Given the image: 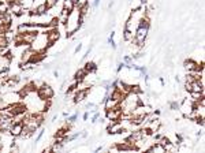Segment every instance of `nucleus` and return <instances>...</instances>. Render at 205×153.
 Instances as JSON below:
<instances>
[{
	"mask_svg": "<svg viewBox=\"0 0 205 153\" xmlns=\"http://www.w3.org/2000/svg\"><path fill=\"white\" fill-rule=\"evenodd\" d=\"M36 93H37V96L40 97V100H42V101H45V100H52L54 98V96H55V90L52 88H51L49 85H41V86H39V88L36 89Z\"/></svg>",
	"mask_w": 205,
	"mask_h": 153,
	"instance_id": "1",
	"label": "nucleus"
},
{
	"mask_svg": "<svg viewBox=\"0 0 205 153\" xmlns=\"http://www.w3.org/2000/svg\"><path fill=\"white\" fill-rule=\"evenodd\" d=\"M179 111L183 115V118H187L191 112L194 111V101L191 98H183V100L179 103Z\"/></svg>",
	"mask_w": 205,
	"mask_h": 153,
	"instance_id": "2",
	"label": "nucleus"
},
{
	"mask_svg": "<svg viewBox=\"0 0 205 153\" xmlns=\"http://www.w3.org/2000/svg\"><path fill=\"white\" fill-rule=\"evenodd\" d=\"M122 114H123V108H122V105H120V104H118L116 107H113V108L107 109V111H105V119H107V120H110V122L111 120L119 122V119H120Z\"/></svg>",
	"mask_w": 205,
	"mask_h": 153,
	"instance_id": "3",
	"label": "nucleus"
},
{
	"mask_svg": "<svg viewBox=\"0 0 205 153\" xmlns=\"http://www.w3.org/2000/svg\"><path fill=\"white\" fill-rule=\"evenodd\" d=\"M45 36H47V40H48V47H51V45H54L55 42L57 41L60 38V33L59 30H57V27H54V29H48V32L45 33Z\"/></svg>",
	"mask_w": 205,
	"mask_h": 153,
	"instance_id": "4",
	"label": "nucleus"
},
{
	"mask_svg": "<svg viewBox=\"0 0 205 153\" xmlns=\"http://www.w3.org/2000/svg\"><path fill=\"white\" fill-rule=\"evenodd\" d=\"M22 129H23V123H22V120L14 122V123L11 124V127H10V134H11L12 138H18V137H21Z\"/></svg>",
	"mask_w": 205,
	"mask_h": 153,
	"instance_id": "5",
	"label": "nucleus"
},
{
	"mask_svg": "<svg viewBox=\"0 0 205 153\" xmlns=\"http://www.w3.org/2000/svg\"><path fill=\"white\" fill-rule=\"evenodd\" d=\"M183 67L186 71H193V70H197V68H198V63H197L196 60L189 58V59H186L183 62Z\"/></svg>",
	"mask_w": 205,
	"mask_h": 153,
	"instance_id": "6",
	"label": "nucleus"
},
{
	"mask_svg": "<svg viewBox=\"0 0 205 153\" xmlns=\"http://www.w3.org/2000/svg\"><path fill=\"white\" fill-rule=\"evenodd\" d=\"M33 52H34V51H33L30 47L25 48V51L22 52V56H21V63H29L30 59H32Z\"/></svg>",
	"mask_w": 205,
	"mask_h": 153,
	"instance_id": "7",
	"label": "nucleus"
},
{
	"mask_svg": "<svg viewBox=\"0 0 205 153\" xmlns=\"http://www.w3.org/2000/svg\"><path fill=\"white\" fill-rule=\"evenodd\" d=\"M89 75V74H88V71L85 70V68H79V70L77 71V73H75V75H74V80L77 81V82H81V81H83V80H86V76Z\"/></svg>",
	"mask_w": 205,
	"mask_h": 153,
	"instance_id": "8",
	"label": "nucleus"
},
{
	"mask_svg": "<svg viewBox=\"0 0 205 153\" xmlns=\"http://www.w3.org/2000/svg\"><path fill=\"white\" fill-rule=\"evenodd\" d=\"M146 152H160V153H164L166 152V149H164V146L160 144V142H155V144L152 145L151 148H146Z\"/></svg>",
	"mask_w": 205,
	"mask_h": 153,
	"instance_id": "9",
	"label": "nucleus"
},
{
	"mask_svg": "<svg viewBox=\"0 0 205 153\" xmlns=\"http://www.w3.org/2000/svg\"><path fill=\"white\" fill-rule=\"evenodd\" d=\"M118 101H115L113 98H111V97H108V98H105L104 101H103V107H104V109L107 111V109H111V108H113V107H116L118 105Z\"/></svg>",
	"mask_w": 205,
	"mask_h": 153,
	"instance_id": "10",
	"label": "nucleus"
},
{
	"mask_svg": "<svg viewBox=\"0 0 205 153\" xmlns=\"http://www.w3.org/2000/svg\"><path fill=\"white\" fill-rule=\"evenodd\" d=\"M34 10H36V12H37L39 17H44V15H47V12H48V8H47V6H45L44 2L40 3V4H37Z\"/></svg>",
	"mask_w": 205,
	"mask_h": 153,
	"instance_id": "11",
	"label": "nucleus"
},
{
	"mask_svg": "<svg viewBox=\"0 0 205 153\" xmlns=\"http://www.w3.org/2000/svg\"><path fill=\"white\" fill-rule=\"evenodd\" d=\"M134 37V32H131V29H125L123 27V36H122V40L126 42H130Z\"/></svg>",
	"mask_w": 205,
	"mask_h": 153,
	"instance_id": "12",
	"label": "nucleus"
},
{
	"mask_svg": "<svg viewBox=\"0 0 205 153\" xmlns=\"http://www.w3.org/2000/svg\"><path fill=\"white\" fill-rule=\"evenodd\" d=\"M63 8L67 10L68 12H71L74 8V0H63Z\"/></svg>",
	"mask_w": 205,
	"mask_h": 153,
	"instance_id": "13",
	"label": "nucleus"
},
{
	"mask_svg": "<svg viewBox=\"0 0 205 153\" xmlns=\"http://www.w3.org/2000/svg\"><path fill=\"white\" fill-rule=\"evenodd\" d=\"M83 68L88 71V74L89 73H96V71H97V66H96L95 62H88L86 64L83 66Z\"/></svg>",
	"mask_w": 205,
	"mask_h": 153,
	"instance_id": "14",
	"label": "nucleus"
},
{
	"mask_svg": "<svg viewBox=\"0 0 205 153\" xmlns=\"http://www.w3.org/2000/svg\"><path fill=\"white\" fill-rule=\"evenodd\" d=\"M78 12H79V15H82V17H86V14L89 12V4L88 3L81 4V7L78 8Z\"/></svg>",
	"mask_w": 205,
	"mask_h": 153,
	"instance_id": "15",
	"label": "nucleus"
},
{
	"mask_svg": "<svg viewBox=\"0 0 205 153\" xmlns=\"http://www.w3.org/2000/svg\"><path fill=\"white\" fill-rule=\"evenodd\" d=\"M19 4H21L25 10H30L33 7V4H34V0H21Z\"/></svg>",
	"mask_w": 205,
	"mask_h": 153,
	"instance_id": "16",
	"label": "nucleus"
},
{
	"mask_svg": "<svg viewBox=\"0 0 205 153\" xmlns=\"http://www.w3.org/2000/svg\"><path fill=\"white\" fill-rule=\"evenodd\" d=\"M190 97H191V100L193 101H197V100H200L201 97H205V93H200V92H190Z\"/></svg>",
	"mask_w": 205,
	"mask_h": 153,
	"instance_id": "17",
	"label": "nucleus"
},
{
	"mask_svg": "<svg viewBox=\"0 0 205 153\" xmlns=\"http://www.w3.org/2000/svg\"><path fill=\"white\" fill-rule=\"evenodd\" d=\"M113 37H115V32H111L110 33V37H108V44L112 47V49H116V42H115V40H113Z\"/></svg>",
	"mask_w": 205,
	"mask_h": 153,
	"instance_id": "18",
	"label": "nucleus"
},
{
	"mask_svg": "<svg viewBox=\"0 0 205 153\" xmlns=\"http://www.w3.org/2000/svg\"><path fill=\"white\" fill-rule=\"evenodd\" d=\"M123 63L126 64V68H131V64H133V59H131V56H129V55L123 56Z\"/></svg>",
	"mask_w": 205,
	"mask_h": 153,
	"instance_id": "19",
	"label": "nucleus"
},
{
	"mask_svg": "<svg viewBox=\"0 0 205 153\" xmlns=\"http://www.w3.org/2000/svg\"><path fill=\"white\" fill-rule=\"evenodd\" d=\"M77 119H78V112H75V114H73V115H68L67 118H66V122H67V123H73V124H74Z\"/></svg>",
	"mask_w": 205,
	"mask_h": 153,
	"instance_id": "20",
	"label": "nucleus"
},
{
	"mask_svg": "<svg viewBox=\"0 0 205 153\" xmlns=\"http://www.w3.org/2000/svg\"><path fill=\"white\" fill-rule=\"evenodd\" d=\"M57 2H59V0H44V3H45V6H47L48 10L54 8V7L57 4Z\"/></svg>",
	"mask_w": 205,
	"mask_h": 153,
	"instance_id": "21",
	"label": "nucleus"
},
{
	"mask_svg": "<svg viewBox=\"0 0 205 153\" xmlns=\"http://www.w3.org/2000/svg\"><path fill=\"white\" fill-rule=\"evenodd\" d=\"M78 137H81V133H79V131L74 133V134H70V136L67 134V136H66V138H67V142H73V141H75Z\"/></svg>",
	"mask_w": 205,
	"mask_h": 153,
	"instance_id": "22",
	"label": "nucleus"
},
{
	"mask_svg": "<svg viewBox=\"0 0 205 153\" xmlns=\"http://www.w3.org/2000/svg\"><path fill=\"white\" fill-rule=\"evenodd\" d=\"M37 133H39V134H37V137H36V139H34V142H40L41 141V138H42V136H44V133H45V129L44 127H40L39 130H37Z\"/></svg>",
	"mask_w": 205,
	"mask_h": 153,
	"instance_id": "23",
	"label": "nucleus"
},
{
	"mask_svg": "<svg viewBox=\"0 0 205 153\" xmlns=\"http://www.w3.org/2000/svg\"><path fill=\"white\" fill-rule=\"evenodd\" d=\"M168 105H169V109H171V111H178V108H179V101L172 100V101H169V103H168Z\"/></svg>",
	"mask_w": 205,
	"mask_h": 153,
	"instance_id": "24",
	"label": "nucleus"
},
{
	"mask_svg": "<svg viewBox=\"0 0 205 153\" xmlns=\"http://www.w3.org/2000/svg\"><path fill=\"white\" fill-rule=\"evenodd\" d=\"M101 115H100V111H93V115H92V118H90V122H92V123H96V122L98 120V118H100Z\"/></svg>",
	"mask_w": 205,
	"mask_h": 153,
	"instance_id": "25",
	"label": "nucleus"
},
{
	"mask_svg": "<svg viewBox=\"0 0 205 153\" xmlns=\"http://www.w3.org/2000/svg\"><path fill=\"white\" fill-rule=\"evenodd\" d=\"M123 68H126V64H125V63H123V62H119L118 63V67H116V73H120V71H122L123 70Z\"/></svg>",
	"mask_w": 205,
	"mask_h": 153,
	"instance_id": "26",
	"label": "nucleus"
},
{
	"mask_svg": "<svg viewBox=\"0 0 205 153\" xmlns=\"http://www.w3.org/2000/svg\"><path fill=\"white\" fill-rule=\"evenodd\" d=\"M142 56H144L142 52H135L134 55H131V59H133V60H137V59H141Z\"/></svg>",
	"mask_w": 205,
	"mask_h": 153,
	"instance_id": "27",
	"label": "nucleus"
},
{
	"mask_svg": "<svg viewBox=\"0 0 205 153\" xmlns=\"http://www.w3.org/2000/svg\"><path fill=\"white\" fill-rule=\"evenodd\" d=\"M100 2L101 0H95V2H93V4H92V7H93V10H96L98 7V4H100Z\"/></svg>",
	"mask_w": 205,
	"mask_h": 153,
	"instance_id": "28",
	"label": "nucleus"
},
{
	"mask_svg": "<svg viewBox=\"0 0 205 153\" xmlns=\"http://www.w3.org/2000/svg\"><path fill=\"white\" fill-rule=\"evenodd\" d=\"M81 49H82V44H78L77 47H75V49H74V53H78Z\"/></svg>",
	"mask_w": 205,
	"mask_h": 153,
	"instance_id": "29",
	"label": "nucleus"
},
{
	"mask_svg": "<svg viewBox=\"0 0 205 153\" xmlns=\"http://www.w3.org/2000/svg\"><path fill=\"white\" fill-rule=\"evenodd\" d=\"M82 119H83V120H88V119H89V111H86L85 114L82 115Z\"/></svg>",
	"mask_w": 205,
	"mask_h": 153,
	"instance_id": "30",
	"label": "nucleus"
},
{
	"mask_svg": "<svg viewBox=\"0 0 205 153\" xmlns=\"http://www.w3.org/2000/svg\"><path fill=\"white\" fill-rule=\"evenodd\" d=\"M81 137H83V138H86V137H88V133L85 131V130H83V133H81Z\"/></svg>",
	"mask_w": 205,
	"mask_h": 153,
	"instance_id": "31",
	"label": "nucleus"
},
{
	"mask_svg": "<svg viewBox=\"0 0 205 153\" xmlns=\"http://www.w3.org/2000/svg\"><path fill=\"white\" fill-rule=\"evenodd\" d=\"M54 75L56 76V78H59V75H60V74H59V71H57V70H55V71H54Z\"/></svg>",
	"mask_w": 205,
	"mask_h": 153,
	"instance_id": "32",
	"label": "nucleus"
},
{
	"mask_svg": "<svg viewBox=\"0 0 205 153\" xmlns=\"http://www.w3.org/2000/svg\"><path fill=\"white\" fill-rule=\"evenodd\" d=\"M100 150H103V146H98V148H96V149H95V152H100Z\"/></svg>",
	"mask_w": 205,
	"mask_h": 153,
	"instance_id": "33",
	"label": "nucleus"
},
{
	"mask_svg": "<svg viewBox=\"0 0 205 153\" xmlns=\"http://www.w3.org/2000/svg\"><path fill=\"white\" fill-rule=\"evenodd\" d=\"M12 2H14V0H4V3L6 4H10V3H12Z\"/></svg>",
	"mask_w": 205,
	"mask_h": 153,
	"instance_id": "34",
	"label": "nucleus"
},
{
	"mask_svg": "<svg viewBox=\"0 0 205 153\" xmlns=\"http://www.w3.org/2000/svg\"><path fill=\"white\" fill-rule=\"evenodd\" d=\"M67 116H68V112H63V118H67Z\"/></svg>",
	"mask_w": 205,
	"mask_h": 153,
	"instance_id": "35",
	"label": "nucleus"
},
{
	"mask_svg": "<svg viewBox=\"0 0 205 153\" xmlns=\"http://www.w3.org/2000/svg\"><path fill=\"white\" fill-rule=\"evenodd\" d=\"M0 130H2V124H0Z\"/></svg>",
	"mask_w": 205,
	"mask_h": 153,
	"instance_id": "36",
	"label": "nucleus"
}]
</instances>
